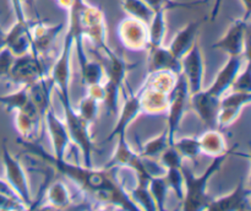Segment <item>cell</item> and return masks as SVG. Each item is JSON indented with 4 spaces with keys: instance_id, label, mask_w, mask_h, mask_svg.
<instances>
[{
    "instance_id": "74e56055",
    "label": "cell",
    "mask_w": 251,
    "mask_h": 211,
    "mask_svg": "<svg viewBox=\"0 0 251 211\" xmlns=\"http://www.w3.org/2000/svg\"><path fill=\"white\" fill-rule=\"evenodd\" d=\"M145 2L150 5L154 11L157 10H169V9H176V7H191L195 5L202 4V0L193 2H176L174 0H144Z\"/></svg>"
},
{
    "instance_id": "ee69618b",
    "label": "cell",
    "mask_w": 251,
    "mask_h": 211,
    "mask_svg": "<svg viewBox=\"0 0 251 211\" xmlns=\"http://www.w3.org/2000/svg\"><path fill=\"white\" fill-rule=\"evenodd\" d=\"M22 2V5H26L29 9H33L34 6V0H20Z\"/></svg>"
},
{
    "instance_id": "8fae6325",
    "label": "cell",
    "mask_w": 251,
    "mask_h": 211,
    "mask_svg": "<svg viewBox=\"0 0 251 211\" xmlns=\"http://www.w3.org/2000/svg\"><path fill=\"white\" fill-rule=\"evenodd\" d=\"M118 37L123 46L130 51H147L149 26L140 20L127 16L118 25Z\"/></svg>"
},
{
    "instance_id": "d590c367",
    "label": "cell",
    "mask_w": 251,
    "mask_h": 211,
    "mask_svg": "<svg viewBox=\"0 0 251 211\" xmlns=\"http://www.w3.org/2000/svg\"><path fill=\"white\" fill-rule=\"evenodd\" d=\"M183 157L176 151L173 145H169L166 150L158 157V161L166 169L173 168V167H181L183 164Z\"/></svg>"
},
{
    "instance_id": "5bb4252c",
    "label": "cell",
    "mask_w": 251,
    "mask_h": 211,
    "mask_svg": "<svg viewBox=\"0 0 251 211\" xmlns=\"http://www.w3.org/2000/svg\"><path fill=\"white\" fill-rule=\"evenodd\" d=\"M203 73H205V64H203L202 53L200 46L196 42L193 48L181 58V74L188 82L190 95L202 90Z\"/></svg>"
},
{
    "instance_id": "52a82bcc",
    "label": "cell",
    "mask_w": 251,
    "mask_h": 211,
    "mask_svg": "<svg viewBox=\"0 0 251 211\" xmlns=\"http://www.w3.org/2000/svg\"><path fill=\"white\" fill-rule=\"evenodd\" d=\"M53 63L54 61L51 60L49 54L39 55L32 52H27L15 58L6 80L11 81L15 85L28 86L39 79L49 75Z\"/></svg>"
},
{
    "instance_id": "7bdbcfd3",
    "label": "cell",
    "mask_w": 251,
    "mask_h": 211,
    "mask_svg": "<svg viewBox=\"0 0 251 211\" xmlns=\"http://www.w3.org/2000/svg\"><path fill=\"white\" fill-rule=\"evenodd\" d=\"M5 47V32L2 31V28L0 27V49Z\"/></svg>"
},
{
    "instance_id": "ab89813d",
    "label": "cell",
    "mask_w": 251,
    "mask_h": 211,
    "mask_svg": "<svg viewBox=\"0 0 251 211\" xmlns=\"http://www.w3.org/2000/svg\"><path fill=\"white\" fill-rule=\"evenodd\" d=\"M27 206L20 199L0 194V210H26Z\"/></svg>"
},
{
    "instance_id": "1f68e13d",
    "label": "cell",
    "mask_w": 251,
    "mask_h": 211,
    "mask_svg": "<svg viewBox=\"0 0 251 211\" xmlns=\"http://www.w3.org/2000/svg\"><path fill=\"white\" fill-rule=\"evenodd\" d=\"M173 146L176 147V151L181 155L183 158L196 161V158L201 155L198 136H184L181 139L174 140Z\"/></svg>"
},
{
    "instance_id": "ba28073f",
    "label": "cell",
    "mask_w": 251,
    "mask_h": 211,
    "mask_svg": "<svg viewBox=\"0 0 251 211\" xmlns=\"http://www.w3.org/2000/svg\"><path fill=\"white\" fill-rule=\"evenodd\" d=\"M190 91L188 82L183 74L176 75V82L171 88L168 95V107H167V134L169 145H173L176 134L179 129L181 119L189 107Z\"/></svg>"
},
{
    "instance_id": "5b68a950",
    "label": "cell",
    "mask_w": 251,
    "mask_h": 211,
    "mask_svg": "<svg viewBox=\"0 0 251 211\" xmlns=\"http://www.w3.org/2000/svg\"><path fill=\"white\" fill-rule=\"evenodd\" d=\"M107 65L104 66L105 81H103V102L109 114H118L119 112V96L125 83L126 74L137 64H130L123 56L110 49L104 54Z\"/></svg>"
},
{
    "instance_id": "44dd1931",
    "label": "cell",
    "mask_w": 251,
    "mask_h": 211,
    "mask_svg": "<svg viewBox=\"0 0 251 211\" xmlns=\"http://www.w3.org/2000/svg\"><path fill=\"white\" fill-rule=\"evenodd\" d=\"M157 71H171L174 75L181 73V59L176 58L163 44L149 49V73Z\"/></svg>"
},
{
    "instance_id": "f546056e",
    "label": "cell",
    "mask_w": 251,
    "mask_h": 211,
    "mask_svg": "<svg viewBox=\"0 0 251 211\" xmlns=\"http://www.w3.org/2000/svg\"><path fill=\"white\" fill-rule=\"evenodd\" d=\"M150 193H151L152 198H153L154 204H156V209L159 211L166 210V200L168 191L171 190L168 185V182L166 179V174L164 176L152 177L150 179L149 183Z\"/></svg>"
},
{
    "instance_id": "7402d4cb",
    "label": "cell",
    "mask_w": 251,
    "mask_h": 211,
    "mask_svg": "<svg viewBox=\"0 0 251 211\" xmlns=\"http://www.w3.org/2000/svg\"><path fill=\"white\" fill-rule=\"evenodd\" d=\"M201 25H202V20L189 22L185 27L176 32L173 41L168 46V48L171 49V52L176 58H183L193 48L194 44L198 42V33Z\"/></svg>"
},
{
    "instance_id": "4fadbf2b",
    "label": "cell",
    "mask_w": 251,
    "mask_h": 211,
    "mask_svg": "<svg viewBox=\"0 0 251 211\" xmlns=\"http://www.w3.org/2000/svg\"><path fill=\"white\" fill-rule=\"evenodd\" d=\"M251 102V92H238L230 91L220 101L217 114L218 129H226L234 123L240 115L242 110Z\"/></svg>"
},
{
    "instance_id": "8d00e7d4",
    "label": "cell",
    "mask_w": 251,
    "mask_h": 211,
    "mask_svg": "<svg viewBox=\"0 0 251 211\" xmlns=\"http://www.w3.org/2000/svg\"><path fill=\"white\" fill-rule=\"evenodd\" d=\"M251 81H250V61H245L244 70H240L235 78L230 91H238V92H251Z\"/></svg>"
},
{
    "instance_id": "603a6c76",
    "label": "cell",
    "mask_w": 251,
    "mask_h": 211,
    "mask_svg": "<svg viewBox=\"0 0 251 211\" xmlns=\"http://www.w3.org/2000/svg\"><path fill=\"white\" fill-rule=\"evenodd\" d=\"M199 137L201 155H207L211 157H217L228 151L227 142L225 136L218 129H208Z\"/></svg>"
},
{
    "instance_id": "9c48e42d",
    "label": "cell",
    "mask_w": 251,
    "mask_h": 211,
    "mask_svg": "<svg viewBox=\"0 0 251 211\" xmlns=\"http://www.w3.org/2000/svg\"><path fill=\"white\" fill-rule=\"evenodd\" d=\"M1 159L2 166H4L5 181L14 189L15 193L27 206V209H31L33 200H32L31 189H29L26 172L19 158L10 152L6 145V139L2 140L1 142Z\"/></svg>"
},
{
    "instance_id": "4316f807",
    "label": "cell",
    "mask_w": 251,
    "mask_h": 211,
    "mask_svg": "<svg viewBox=\"0 0 251 211\" xmlns=\"http://www.w3.org/2000/svg\"><path fill=\"white\" fill-rule=\"evenodd\" d=\"M0 105L7 113L25 110L34 107L29 97L28 86H20V88L10 95L0 96Z\"/></svg>"
},
{
    "instance_id": "e0dca14e",
    "label": "cell",
    "mask_w": 251,
    "mask_h": 211,
    "mask_svg": "<svg viewBox=\"0 0 251 211\" xmlns=\"http://www.w3.org/2000/svg\"><path fill=\"white\" fill-rule=\"evenodd\" d=\"M54 86H55V83H54L50 74L28 85L29 97H31L32 103H33L34 108L37 109L39 119H41L42 132L46 129L44 119H46L47 112H48L49 108L53 107L51 106V92H53Z\"/></svg>"
},
{
    "instance_id": "d6986e66",
    "label": "cell",
    "mask_w": 251,
    "mask_h": 211,
    "mask_svg": "<svg viewBox=\"0 0 251 211\" xmlns=\"http://www.w3.org/2000/svg\"><path fill=\"white\" fill-rule=\"evenodd\" d=\"M44 123H47L46 127L49 132L51 146H53V155L59 159L65 158L66 149L71 142L66 124L56 117L53 107L49 108L47 112Z\"/></svg>"
},
{
    "instance_id": "e575fe53",
    "label": "cell",
    "mask_w": 251,
    "mask_h": 211,
    "mask_svg": "<svg viewBox=\"0 0 251 211\" xmlns=\"http://www.w3.org/2000/svg\"><path fill=\"white\" fill-rule=\"evenodd\" d=\"M166 179L168 182L169 189L174 191L179 200H181L184 196V179L181 167H173V168L167 169Z\"/></svg>"
},
{
    "instance_id": "ffe728a7",
    "label": "cell",
    "mask_w": 251,
    "mask_h": 211,
    "mask_svg": "<svg viewBox=\"0 0 251 211\" xmlns=\"http://www.w3.org/2000/svg\"><path fill=\"white\" fill-rule=\"evenodd\" d=\"M33 22L27 19L16 21L9 31L5 32V47H7L15 56L31 52V27Z\"/></svg>"
},
{
    "instance_id": "6da1fadb",
    "label": "cell",
    "mask_w": 251,
    "mask_h": 211,
    "mask_svg": "<svg viewBox=\"0 0 251 211\" xmlns=\"http://www.w3.org/2000/svg\"><path fill=\"white\" fill-rule=\"evenodd\" d=\"M17 142L33 156L41 158L53 171L65 177L75 184L82 193L96 203L103 204L104 209H122V210H140L139 206L130 198L123 182L118 178V168H100L85 166L83 163H71L65 158L59 159L53 154L44 150L39 142L33 140L17 137Z\"/></svg>"
},
{
    "instance_id": "7c38bea8",
    "label": "cell",
    "mask_w": 251,
    "mask_h": 211,
    "mask_svg": "<svg viewBox=\"0 0 251 211\" xmlns=\"http://www.w3.org/2000/svg\"><path fill=\"white\" fill-rule=\"evenodd\" d=\"M142 93H144V83L136 92L130 93L129 96L125 97L124 105H123L122 108H119V112L117 114V124L113 128L112 132H109L107 139L103 140V144L112 141L114 137H118L119 135H126L127 128L142 113Z\"/></svg>"
},
{
    "instance_id": "3957f363",
    "label": "cell",
    "mask_w": 251,
    "mask_h": 211,
    "mask_svg": "<svg viewBox=\"0 0 251 211\" xmlns=\"http://www.w3.org/2000/svg\"><path fill=\"white\" fill-rule=\"evenodd\" d=\"M68 12V31L73 34L81 71L90 61L85 52V44H83L85 38L90 39L95 48L102 52L103 54L108 53L112 49L107 41L105 15L100 7L88 4L85 0H74Z\"/></svg>"
},
{
    "instance_id": "7a4b0ae2",
    "label": "cell",
    "mask_w": 251,
    "mask_h": 211,
    "mask_svg": "<svg viewBox=\"0 0 251 211\" xmlns=\"http://www.w3.org/2000/svg\"><path fill=\"white\" fill-rule=\"evenodd\" d=\"M74 48V38L70 32H66L65 41L63 48L56 60L53 63L50 70V76L54 83L58 86L59 98L64 109V123L68 128L71 142L77 145L82 155V162L85 166L93 167L92 154L96 150L92 141L90 128L91 125L83 122L78 115L77 110L71 102L70 96V79H71V52Z\"/></svg>"
},
{
    "instance_id": "cb8c5ba5",
    "label": "cell",
    "mask_w": 251,
    "mask_h": 211,
    "mask_svg": "<svg viewBox=\"0 0 251 211\" xmlns=\"http://www.w3.org/2000/svg\"><path fill=\"white\" fill-rule=\"evenodd\" d=\"M15 124H16L20 137L22 139L33 140L38 127H41L42 130L41 119H39V115L34 107L25 110H17L16 117H15Z\"/></svg>"
},
{
    "instance_id": "2e32d148",
    "label": "cell",
    "mask_w": 251,
    "mask_h": 211,
    "mask_svg": "<svg viewBox=\"0 0 251 211\" xmlns=\"http://www.w3.org/2000/svg\"><path fill=\"white\" fill-rule=\"evenodd\" d=\"M251 190L244 179L238 183L232 193L221 198L212 199L208 205V211H249Z\"/></svg>"
},
{
    "instance_id": "60d3db41",
    "label": "cell",
    "mask_w": 251,
    "mask_h": 211,
    "mask_svg": "<svg viewBox=\"0 0 251 211\" xmlns=\"http://www.w3.org/2000/svg\"><path fill=\"white\" fill-rule=\"evenodd\" d=\"M221 2H222V0H216L215 1L212 12H211V20H212V21H215L216 17H217L218 11H220V7H221Z\"/></svg>"
},
{
    "instance_id": "83f0119b",
    "label": "cell",
    "mask_w": 251,
    "mask_h": 211,
    "mask_svg": "<svg viewBox=\"0 0 251 211\" xmlns=\"http://www.w3.org/2000/svg\"><path fill=\"white\" fill-rule=\"evenodd\" d=\"M166 32V10H157V11H154L153 17L149 25V47H147V51L162 46Z\"/></svg>"
},
{
    "instance_id": "f35d334b",
    "label": "cell",
    "mask_w": 251,
    "mask_h": 211,
    "mask_svg": "<svg viewBox=\"0 0 251 211\" xmlns=\"http://www.w3.org/2000/svg\"><path fill=\"white\" fill-rule=\"evenodd\" d=\"M15 58V54L7 47L0 49V79H7Z\"/></svg>"
},
{
    "instance_id": "8992f818",
    "label": "cell",
    "mask_w": 251,
    "mask_h": 211,
    "mask_svg": "<svg viewBox=\"0 0 251 211\" xmlns=\"http://www.w3.org/2000/svg\"><path fill=\"white\" fill-rule=\"evenodd\" d=\"M176 75L171 71L149 73L144 81L142 93V113L150 115H159L167 112L168 95L176 82Z\"/></svg>"
},
{
    "instance_id": "d4e9b609",
    "label": "cell",
    "mask_w": 251,
    "mask_h": 211,
    "mask_svg": "<svg viewBox=\"0 0 251 211\" xmlns=\"http://www.w3.org/2000/svg\"><path fill=\"white\" fill-rule=\"evenodd\" d=\"M43 196L53 209H69L74 204L68 186L61 181H53L46 185Z\"/></svg>"
},
{
    "instance_id": "9a60e30c",
    "label": "cell",
    "mask_w": 251,
    "mask_h": 211,
    "mask_svg": "<svg viewBox=\"0 0 251 211\" xmlns=\"http://www.w3.org/2000/svg\"><path fill=\"white\" fill-rule=\"evenodd\" d=\"M244 59L249 58H245V56H228L227 63L221 69L213 83L210 87L206 88L205 92L210 95L211 97L221 100L228 92V90H230V87H232L235 78L239 74V71L242 70Z\"/></svg>"
},
{
    "instance_id": "4dcf8cb0",
    "label": "cell",
    "mask_w": 251,
    "mask_h": 211,
    "mask_svg": "<svg viewBox=\"0 0 251 211\" xmlns=\"http://www.w3.org/2000/svg\"><path fill=\"white\" fill-rule=\"evenodd\" d=\"M100 102L96 97L91 95H86L81 98L78 107L76 108L78 115L83 122L87 124L92 125L96 122L98 117V112H100Z\"/></svg>"
},
{
    "instance_id": "b9f144b4",
    "label": "cell",
    "mask_w": 251,
    "mask_h": 211,
    "mask_svg": "<svg viewBox=\"0 0 251 211\" xmlns=\"http://www.w3.org/2000/svg\"><path fill=\"white\" fill-rule=\"evenodd\" d=\"M240 1L243 2V5H244L245 7V17H248V19H250V14H251V7H250V0H240Z\"/></svg>"
},
{
    "instance_id": "836d02e7",
    "label": "cell",
    "mask_w": 251,
    "mask_h": 211,
    "mask_svg": "<svg viewBox=\"0 0 251 211\" xmlns=\"http://www.w3.org/2000/svg\"><path fill=\"white\" fill-rule=\"evenodd\" d=\"M168 146V134H167V130H164V132H161L158 136L149 140V141L142 146L140 155L145 157H151V158L158 159V157L161 156L162 152H163Z\"/></svg>"
},
{
    "instance_id": "484cf974",
    "label": "cell",
    "mask_w": 251,
    "mask_h": 211,
    "mask_svg": "<svg viewBox=\"0 0 251 211\" xmlns=\"http://www.w3.org/2000/svg\"><path fill=\"white\" fill-rule=\"evenodd\" d=\"M152 177H136V185L129 190L130 198L134 200V203L139 206L140 210H146V211H153L157 210L156 204H154L153 198H152L151 193H150L149 183L150 179Z\"/></svg>"
},
{
    "instance_id": "ac0fdd59",
    "label": "cell",
    "mask_w": 251,
    "mask_h": 211,
    "mask_svg": "<svg viewBox=\"0 0 251 211\" xmlns=\"http://www.w3.org/2000/svg\"><path fill=\"white\" fill-rule=\"evenodd\" d=\"M64 29V24L49 25L43 22H33L31 27V52L39 55L49 54L56 38Z\"/></svg>"
},
{
    "instance_id": "d6a6232c",
    "label": "cell",
    "mask_w": 251,
    "mask_h": 211,
    "mask_svg": "<svg viewBox=\"0 0 251 211\" xmlns=\"http://www.w3.org/2000/svg\"><path fill=\"white\" fill-rule=\"evenodd\" d=\"M104 66L98 63V61L91 60V59L87 65H86V68L81 70V80H82L83 85H86V87L87 86L100 85L104 81Z\"/></svg>"
},
{
    "instance_id": "30bf717a",
    "label": "cell",
    "mask_w": 251,
    "mask_h": 211,
    "mask_svg": "<svg viewBox=\"0 0 251 211\" xmlns=\"http://www.w3.org/2000/svg\"><path fill=\"white\" fill-rule=\"evenodd\" d=\"M248 34H249V19L244 16L235 20L228 27L225 36L212 44V48L223 51L228 54V56L249 58Z\"/></svg>"
},
{
    "instance_id": "f1b7e54d",
    "label": "cell",
    "mask_w": 251,
    "mask_h": 211,
    "mask_svg": "<svg viewBox=\"0 0 251 211\" xmlns=\"http://www.w3.org/2000/svg\"><path fill=\"white\" fill-rule=\"evenodd\" d=\"M122 9L126 12L127 16L140 20L147 26L154 15V10L144 0H122Z\"/></svg>"
},
{
    "instance_id": "277c9868",
    "label": "cell",
    "mask_w": 251,
    "mask_h": 211,
    "mask_svg": "<svg viewBox=\"0 0 251 211\" xmlns=\"http://www.w3.org/2000/svg\"><path fill=\"white\" fill-rule=\"evenodd\" d=\"M237 147L238 144H235L226 154L217 157H213V161L208 164L205 172L202 174H200V176H196L195 172L190 168L189 164H181V173H183L184 179V196L181 199V210H207L208 205H210L211 200H212V198L207 193L208 181L222 167V164L225 163L227 157L230 154H233Z\"/></svg>"
}]
</instances>
